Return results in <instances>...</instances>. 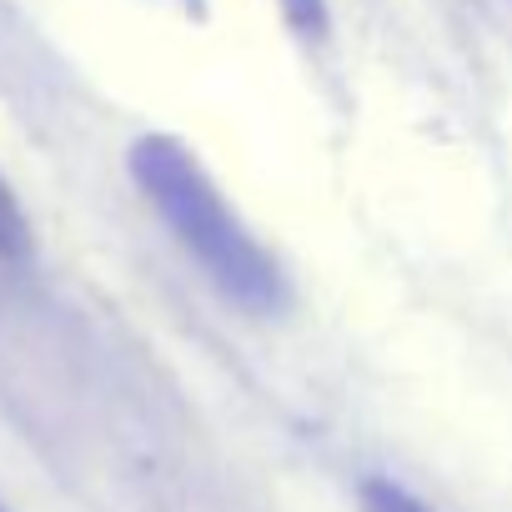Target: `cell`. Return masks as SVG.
Masks as SVG:
<instances>
[{"label": "cell", "mask_w": 512, "mask_h": 512, "mask_svg": "<svg viewBox=\"0 0 512 512\" xmlns=\"http://www.w3.org/2000/svg\"><path fill=\"white\" fill-rule=\"evenodd\" d=\"M31 251V216L16 196V186L0 176V256H11V262H21V256Z\"/></svg>", "instance_id": "7a4b0ae2"}, {"label": "cell", "mask_w": 512, "mask_h": 512, "mask_svg": "<svg viewBox=\"0 0 512 512\" xmlns=\"http://www.w3.org/2000/svg\"><path fill=\"white\" fill-rule=\"evenodd\" d=\"M287 21L302 31V36H322L327 31V16H322V0H282Z\"/></svg>", "instance_id": "277c9868"}, {"label": "cell", "mask_w": 512, "mask_h": 512, "mask_svg": "<svg viewBox=\"0 0 512 512\" xmlns=\"http://www.w3.org/2000/svg\"><path fill=\"white\" fill-rule=\"evenodd\" d=\"M362 512H432V507L417 502L407 487H397L387 477H367L362 482Z\"/></svg>", "instance_id": "3957f363"}, {"label": "cell", "mask_w": 512, "mask_h": 512, "mask_svg": "<svg viewBox=\"0 0 512 512\" xmlns=\"http://www.w3.org/2000/svg\"><path fill=\"white\" fill-rule=\"evenodd\" d=\"M0 512H6V507H0Z\"/></svg>", "instance_id": "5b68a950"}, {"label": "cell", "mask_w": 512, "mask_h": 512, "mask_svg": "<svg viewBox=\"0 0 512 512\" xmlns=\"http://www.w3.org/2000/svg\"><path fill=\"white\" fill-rule=\"evenodd\" d=\"M126 166L151 211L176 236V246L226 302L256 317H272L287 307V277L277 256L236 216V206L226 201V191L211 181V171L196 161L191 146H181L176 136H141Z\"/></svg>", "instance_id": "6da1fadb"}]
</instances>
